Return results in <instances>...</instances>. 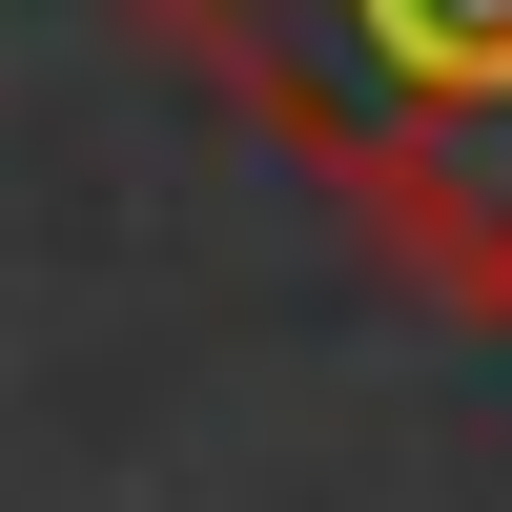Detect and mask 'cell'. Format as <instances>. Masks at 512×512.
I'll return each instance as SVG.
<instances>
[{
  "label": "cell",
  "instance_id": "6da1fadb",
  "mask_svg": "<svg viewBox=\"0 0 512 512\" xmlns=\"http://www.w3.org/2000/svg\"><path fill=\"white\" fill-rule=\"evenodd\" d=\"M267 123L349 144L369 226L451 287L512 308V0H164Z\"/></svg>",
  "mask_w": 512,
  "mask_h": 512
}]
</instances>
